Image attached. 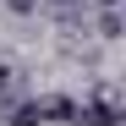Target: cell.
<instances>
[{"mask_svg":"<svg viewBox=\"0 0 126 126\" xmlns=\"http://www.w3.org/2000/svg\"><path fill=\"white\" fill-rule=\"evenodd\" d=\"M99 33H104V38H121V16H115V6H104V16H99Z\"/></svg>","mask_w":126,"mask_h":126,"instance_id":"cell-2","label":"cell"},{"mask_svg":"<svg viewBox=\"0 0 126 126\" xmlns=\"http://www.w3.org/2000/svg\"><path fill=\"white\" fill-rule=\"evenodd\" d=\"M11 126H44V110H38V99H33V104H22V110L11 115Z\"/></svg>","mask_w":126,"mask_h":126,"instance_id":"cell-1","label":"cell"},{"mask_svg":"<svg viewBox=\"0 0 126 126\" xmlns=\"http://www.w3.org/2000/svg\"><path fill=\"white\" fill-rule=\"evenodd\" d=\"M99 6H121V0H99Z\"/></svg>","mask_w":126,"mask_h":126,"instance_id":"cell-4","label":"cell"},{"mask_svg":"<svg viewBox=\"0 0 126 126\" xmlns=\"http://www.w3.org/2000/svg\"><path fill=\"white\" fill-rule=\"evenodd\" d=\"M6 6H11L16 16H28V11H38V0H6Z\"/></svg>","mask_w":126,"mask_h":126,"instance_id":"cell-3","label":"cell"}]
</instances>
